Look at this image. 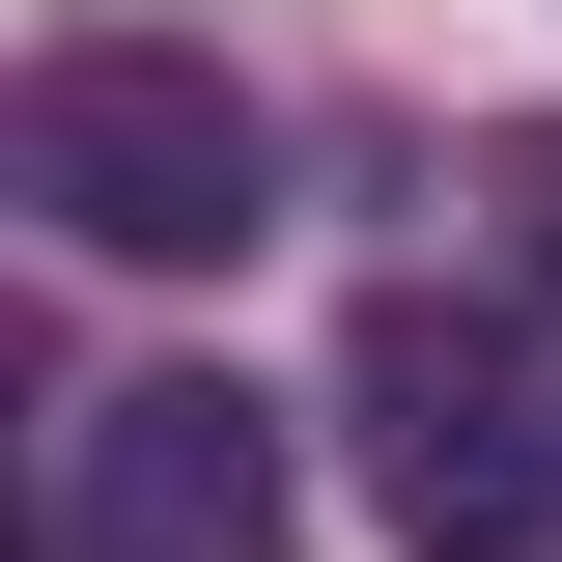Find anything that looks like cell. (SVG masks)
Here are the masks:
<instances>
[{"label": "cell", "mask_w": 562, "mask_h": 562, "mask_svg": "<svg viewBox=\"0 0 562 562\" xmlns=\"http://www.w3.org/2000/svg\"><path fill=\"white\" fill-rule=\"evenodd\" d=\"M0 198L57 225V254H113V281H198V254L281 225V140H254V85L169 57V29H57V57L0 85Z\"/></svg>", "instance_id": "6da1fadb"}, {"label": "cell", "mask_w": 562, "mask_h": 562, "mask_svg": "<svg viewBox=\"0 0 562 562\" xmlns=\"http://www.w3.org/2000/svg\"><path fill=\"white\" fill-rule=\"evenodd\" d=\"M338 450H366V506H394L422 562H535L562 535V394H535L506 310H450V281H394L338 338Z\"/></svg>", "instance_id": "7a4b0ae2"}, {"label": "cell", "mask_w": 562, "mask_h": 562, "mask_svg": "<svg viewBox=\"0 0 562 562\" xmlns=\"http://www.w3.org/2000/svg\"><path fill=\"white\" fill-rule=\"evenodd\" d=\"M57 562H281V422L225 366H140L57 422Z\"/></svg>", "instance_id": "3957f363"}, {"label": "cell", "mask_w": 562, "mask_h": 562, "mask_svg": "<svg viewBox=\"0 0 562 562\" xmlns=\"http://www.w3.org/2000/svg\"><path fill=\"white\" fill-rule=\"evenodd\" d=\"M506 254H535V310H562V113L506 140Z\"/></svg>", "instance_id": "277c9868"}]
</instances>
